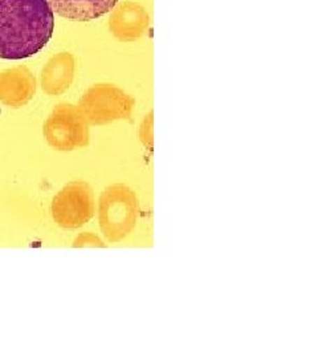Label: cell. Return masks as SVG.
<instances>
[{
  "mask_svg": "<svg viewBox=\"0 0 318 358\" xmlns=\"http://www.w3.org/2000/svg\"><path fill=\"white\" fill-rule=\"evenodd\" d=\"M55 13L48 0H0V59L35 56L51 40Z\"/></svg>",
  "mask_w": 318,
  "mask_h": 358,
  "instance_id": "obj_1",
  "label": "cell"
},
{
  "mask_svg": "<svg viewBox=\"0 0 318 358\" xmlns=\"http://www.w3.org/2000/svg\"><path fill=\"white\" fill-rule=\"evenodd\" d=\"M138 217L136 194L125 185L105 189L99 203V222L102 234L109 242H118L134 229Z\"/></svg>",
  "mask_w": 318,
  "mask_h": 358,
  "instance_id": "obj_2",
  "label": "cell"
},
{
  "mask_svg": "<svg viewBox=\"0 0 318 358\" xmlns=\"http://www.w3.org/2000/svg\"><path fill=\"white\" fill-rule=\"evenodd\" d=\"M134 99L113 84H94L84 92L77 108L93 127L106 125L120 120H130Z\"/></svg>",
  "mask_w": 318,
  "mask_h": 358,
  "instance_id": "obj_3",
  "label": "cell"
},
{
  "mask_svg": "<svg viewBox=\"0 0 318 358\" xmlns=\"http://www.w3.org/2000/svg\"><path fill=\"white\" fill-rule=\"evenodd\" d=\"M89 124L80 113L77 105L57 103L43 125V134L52 149L73 152L89 143Z\"/></svg>",
  "mask_w": 318,
  "mask_h": 358,
  "instance_id": "obj_4",
  "label": "cell"
},
{
  "mask_svg": "<svg viewBox=\"0 0 318 358\" xmlns=\"http://www.w3.org/2000/svg\"><path fill=\"white\" fill-rule=\"evenodd\" d=\"M94 195L84 180L66 183L52 199V217L59 227L65 230L82 227L94 217Z\"/></svg>",
  "mask_w": 318,
  "mask_h": 358,
  "instance_id": "obj_5",
  "label": "cell"
},
{
  "mask_svg": "<svg viewBox=\"0 0 318 358\" xmlns=\"http://www.w3.org/2000/svg\"><path fill=\"white\" fill-rule=\"evenodd\" d=\"M150 15L137 1L117 3L110 11L108 27L117 40L133 43L143 38L150 29Z\"/></svg>",
  "mask_w": 318,
  "mask_h": 358,
  "instance_id": "obj_6",
  "label": "cell"
},
{
  "mask_svg": "<svg viewBox=\"0 0 318 358\" xmlns=\"http://www.w3.org/2000/svg\"><path fill=\"white\" fill-rule=\"evenodd\" d=\"M38 81L24 65L0 71V103L19 109L31 103L36 94Z\"/></svg>",
  "mask_w": 318,
  "mask_h": 358,
  "instance_id": "obj_7",
  "label": "cell"
},
{
  "mask_svg": "<svg viewBox=\"0 0 318 358\" xmlns=\"http://www.w3.org/2000/svg\"><path fill=\"white\" fill-rule=\"evenodd\" d=\"M75 75L76 57L69 52H59L41 69V90L48 96H62L71 88Z\"/></svg>",
  "mask_w": 318,
  "mask_h": 358,
  "instance_id": "obj_8",
  "label": "cell"
},
{
  "mask_svg": "<svg viewBox=\"0 0 318 358\" xmlns=\"http://www.w3.org/2000/svg\"><path fill=\"white\" fill-rule=\"evenodd\" d=\"M55 15L73 22H93L110 13L118 0H48Z\"/></svg>",
  "mask_w": 318,
  "mask_h": 358,
  "instance_id": "obj_9",
  "label": "cell"
},
{
  "mask_svg": "<svg viewBox=\"0 0 318 358\" xmlns=\"http://www.w3.org/2000/svg\"><path fill=\"white\" fill-rule=\"evenodd\" d=\"M73 247L75 248H82V247H105V245L94 234L82 232L75 239Z\"/></svg>",
  "mask_w": 318,
  "mask_h": 358,
  "instance_id": "obj_10",
  "label": "cell"
}]
</instances>
